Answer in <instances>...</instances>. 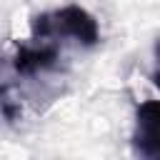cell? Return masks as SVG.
I'll return each mask as SVG.
<instances>
[{"instance_id":"obj_1","label":"cell","mask_w":160,"mask_h":160,"mask_svg":"<svg viewBox=\"0 0 160 160\" xmlns=\"http://www.w3.org/2000/svg\"><path fill=\"white\" fill-rule=\"evenodd\" d=\"M32 40H52V38H72L75 42L92 48L100 42L98 20L80 5H65L52 12H40L30 20Z\"/></svg>"},{"instance_id":"obj_2","label":"cell","mask_w":160,"mask_h":160,"mask_svg":"<svg viewBox=\"0 0 160 160\" xmlns=\"http://www.w3.org/2000/svg\"><path fill=\"white\" fill-rule=\"evenodd\" d=\"M132 152L148 160H160V100H145L135 108Z\"/></svg>"},{"instance_id":"obj_3","label":"cell","mask_w":160,"mask_h":160,"mask_svg":"<svg viewBox=\"0 0 160 160\" xmlns=\"http://www.w3.org/2000/svg\"><path fill=\"white\" fill-rule=\"evenodd\" d=\"M58 65H60V50L50 40H32L30 45H18L15 58H12L15 72L18 75H25V78L38 75V72L55 70Z\"/></svg>"},{"instance_id":"obj_4","label":"cell","mask_w":160,"mask_h":160,"mask_svg":"<svg viewBox=\"0 0 160 160\" xmlns=\"http://www.w3.org/2000/svg\"><path fill=\"white\" fill-rule=\"evenodd\" d=\"M158 45H160V42H158Z\"/></svg>"}]
</instances>
